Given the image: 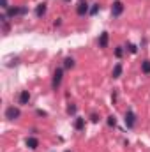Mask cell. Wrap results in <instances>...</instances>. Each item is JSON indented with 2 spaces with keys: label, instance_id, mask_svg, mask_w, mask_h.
Instances as JSON below:
<instances>
[{
  "label": "cell",
  "instance_id": "obj_1",
  "mask_svg": "<svg viewBox=\"0 0 150 152\" xmlns=\"http://www.w3.org/2000/svg\"><path fill=\"white\" fill-rule=\"evenodd\" d=\"M62 76H64V69H62V67L55 69V73H53V80H51V87H53V90H57V88L60 87V83H62Z\"/></svg>",
  "mask_w": 150,
  "mask_h": 152
},
{
  "label": "cell",
  "instance_id": "obj_2",
  "mask_svg": "<svg viewBox=\"0 0 150 152\" xmlns=\"http://www.w3.org/2000/svg\"><path fill=\"white\" fill-rule=\"evenodd\" d=\"M20 108H16V106H9L7 110H5V118L7 120H16V118H20Z\"/></svg>",
  "mask_w": 150,
  "mask_h": 152
},
{
  "label": "cell",
  "instance_id": "obj_3",
  "mask_svg": "<svg viewBox=\"0 0 150 152\" xmlns=\"http://www.w3.org/2000/svg\"><path fill=\"white\" fill-rule=\"evenodd\" d=\"M20 14H27V7H9L7 9V16L9 18L20 16Z\"/></svg>",
  "mask_w": 150,
  "mask_h": 152
},
{
  "label": "cell",
  "instance_id": "obj_4",
  "mask_svg": "<svg viewBox=\"0 0 150 152\" xmlns=\"http://www.w3.org/2000/svg\"><path fill=\"white\" fill-rule=\"evenodd\" d=\"M134 124H136V115L133 113L131 110H129V112H125V126L131 129V127H134Z\"/></svg>",
  "mask_w": 150,
  "mask_h": 152
},
{
  "label": "cell",
  "instance_id": "obj_5",
  "mask_svg": "<svg viewBox=\"0 0 150 152\" xmlns=\"http://www.w3.org/2000/svg\"><path fill=\"white\" fill-rule=\"evenodd\" d=\"M122 12H124V4L117 0V2L113 4V7H111V14L113 16H120Z\"/></svg>",
  "mask_w": 150,
  "mask_h": 152
},
{
  "label": "cell",
  "instance_id": "obj_6",
  "mask_svg": "<svg viewBox=\"0 0 150 152\" xmlns=\"http://www.w3.org/2000/svg\"><path fill=\"white\" fill-rule=\"evenodd\" d=\"M76 12H78L79 16H85V14L88 12V5H87V2H79L78 7H76Z\"/></svg>",
  "mask_w": 150,
  "mask_h": 152
},
{
  "label": "cell",
  "instance_id": "obj_7",
  "mask_svg": "<svg viewBox=\"0 0 150 152\" xmlns=\"http://www.w3.org/2000/svg\"><path fill=\"white\" fill-rule=\"evenodd\" d=\"M28 101H30V92L28 90H21V94H20V104H28Z\"/></svg>",
  "mask_w": 150,
  "mask_h": 152
},
{
  "label": "cell",
  "instance_id": "obj_8",
  "mask_svg": "<svg viewBox=\"0 0 150 152\" xmlns=\"http://www.w3.org/2000/svg\"><path fill=\"white\" fill-rule=\"evenodd\" d=\"M46 9H48V5H46L44 2H42V4H39L37 7H36V16H37V18L44 16V14H46Z\"/></svg>",
  "mask_w": 150,
  "mask_h": 152
},
{
  "label": "cell",
  "instance_id": "obj_9",
  "mask_svg": "<svg viewBox=\"0 0 150 152\" xmlns=\"http://www.w3.org/2000/svg\"><path fill=\"white\" fill-rule=\"evenodd\" d=\"M108 39H110L108 32H103L101 37H99V46H101V48H106V46H108Z\"/></svg>",
  "mask_w": 150,
  "mask_h": 152
},
{
  "label": "cell",
  "instance_id": "obj_10",
  "mask_svg": "<svg viewBox=\"0 0 150 152\" xmlns=\"http://www.w3.org/2000/svg\"><path fill=\"white\" fill-rule=\"evenodd\" d=\"M37 145H39L37 138H34V136H32V138H27V147H28V149H37Z\"/></svg>",
  "mask_w": 150,
  "mask_h": 152
},
{
  "label": "cell",
  "instance_id": "obj_11",
  "mask_svg": "<svg viewBox=\"0 0 150 152\" xmlns=\"http://www.w3.org/2000/svg\"><path fill=\"white\" fill-rule=\"evenodd\" d=\"M64 67H66V69H73V67H74V58L67 57V58L64 60Z\"/></svg>",
  "mask_w": 150,
  "mask_h": 152
},
{
  "label": "cell",
  "instance_id": "obj_12",
  "mask_svg": "<svg viewBox=\"0 0 150 152\" xmlns=\"http://www.w3.org/2000/svg\"><path fill=\"white\" fill-rule=\"evenodd\" d=\"M141 71H143L145 75H150V60H143V64H141Z\"/></svg>",
  "mask_w": 150,
  "mask_h": 152
},
{
  "label": "cell",
  "instance_id": "obj_13",
  "mask_svg": "<svg viewBox=\"0 0 150 152\" xmlns=\"http://www.w3.org/2000/svg\"><path fill=\"white\" fill-rule=\"evenodd\" d=\"M120 75H122V66L117 64V66L113 67V78H120Z\"/></svg>",
  "mask_w": 150,
  "mask_h": 152
},
{
  "label": "cell",
  "instance_id": "obj_14",
  "mask_svg": "<svg viewBox=\"0 0 150 152\" xmlns=\"http://www.w3.org/2000/svg\"><path fill=\"white\" fill-rule=\"evenodd\" d=\"M74 127L76 129H83V127H85V118H76L74 120Z\"/></svg>",
  "mask_w": 150,
  "mask_h": 152
},
{
  "label": "cell",
  "instance_id": "obj_15",
  "mask_svg": "<svg viewBox=\"0 0 150 152\" xmlns=\"http://www.w3.org/2000/svg\"><path fill=\"white\" fill-rule=\"evenodd\" d=\"M115 55H117V57H118V58H120V57H122V55H124V50H122V48H120V46H118V48H115Z\"/></svg>",
  "mask_w": 150,
  "mask_h": 152
},
{
  "label": "cell",
  "instance_id": "obj_16",
  "mask_svg": "<svg viewBox=\"0 0 150 152\" xmlns=\"http://www.w3.org/2000/svg\"><path fill=\"white\" fill-rule=\"evenodd\" d=\"M108 126H117V118H115V117H108Z\"/></svg>",
  "mask_w": 150,
  "mask_h": 152
},
{
  "label": "cell",
  "instance_id": "obj_17",
  "mask_svg": "<svg viewBox=\"0 0 150 152\" xmlns=\"http://www.w3.org/2000/svg\"><path fill=\"white\" fill-rule=\"evenodd\" d=\"M67 113H69V115H74L76 113V104H71V106L67 108Z\"/></svg>",
  "mask_w": 150,
  "mask_h": 152
},
{
  "label": "cell",
  "instance_id": "obj_18",
  "mask_svg": "<svg viewBox=\"0 0 150 152\" xmlns=\"http://www.w3.org/2000/svg\"><path fill=\"white\" fill-rule=\"evenodd\" d=\"M97 11H99V4H94V7L90 9V14H97Z\"/></svg>",
  "mask_w": 150,
  "mask_h": 152
},
{
  "label": "cell",
  "instance_id": "obj_19",
  "mask_svg": "<svg viewBox=\"0 0 150 152\" xmlns=\"http://www.w3.org/2000/svg\"><path fill=\"white\" fill-rule=\"evenodd\" d=\"M127 48H129V51H131V53H136V51H138V48H136L134 44H129Z\"/></svg>",
  "mask_w": 150,
  "mask_h": 152
},
{
  "label": "cell",
  "instance_id": "obj_20",
  "mask_svg": "<svg viewBox=\"0 0 150 152\" xmlns=\"http://www.w3.org/2000/svg\"><path fill=\"white\" fill-rule=\"evenodd\" d=\"M0 5H2V9H9V5H7V0H0Z\"/></svg>",
  "mask_w": 150,
  "mask_h": 152
},
{
  "label": "cell",
  "instance_id": "obj_21",
  "mask_svg": "<svg viewBox=\"0 0 150 152\" xmlns=\"http://www.w3.org/2000/svg\"><path fill=\"white\" fill-rule=\"evenodd\" d=\"M97 120H99V117L94 113V115H92V122H97Z\"/></svg>",
  "mask_w": 150,
  "mask_h": 152
},
{
  "label": "cell",
  "instance_id": "obj_22",
  "mask_svg": "<svg viewBox=\"0 0 150 152\" xmlns=\"http://www.w3.org/2000/svg\"><path fill=\"white\" fill-rule=\"evenodd\" d=\"M66 152H71V151H66Z\"/></svg>",
  "mask_w": 150,
  "mask_h": 152
},
{
  "label": "cell",
  "instance_id": "obj_23",
  "mask_svg": "<svg viewBox=\"0 0 150 152\" xmlns=\"http://www.w3.org/2000/svg\"><path fill=\"white\" fill-rule=\"evenodd\" d=\"M66 2H69V0H66Z\"/></svg>",
  "mask_w": 150,
  "mask_h": 152
}]
</instances>
